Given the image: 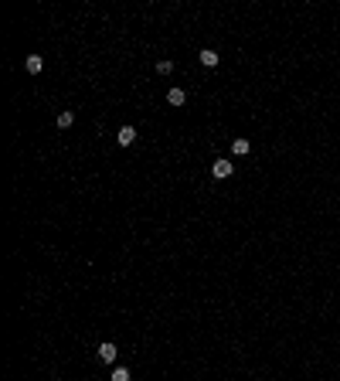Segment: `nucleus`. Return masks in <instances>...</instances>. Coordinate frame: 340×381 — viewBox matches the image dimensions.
Wrapping results in <instances>:
<instances>
[{
    "label": "nucleus",
    "mask_w": 340,
    "mask_h": 381,
    "mask_svg": "<svg viewBox=\"0 0 340 381\" xmlns=\"http://www.w3.org/2000/svg\"><path fill=\"white\" fill-rule=\"evenodd\" d=\"M184 99H187V95H184V89H170V92H167V102H170V106H184Z\"/></svg>",
    "instance_id": "nucleus-6"
},
{
    "label": "nucleus",
    "mask_w": 340,
    "mask_h": 381,
    "mask_svg": "<svg viewBox=\"0 0 340 381\" xmlns=\"http://www.w3.org/2000/svg\"><path fill=\"white\" fill-rule=\"evenodd\" d=\"M24 68H27L31 75H38L41 68H44V58H41V55H31V58H27V61H24Z\"/></svg>",
    "instance_id": "nucleus-4"
},
{
    "label": "nucleus",
    "mask_w": 340,
    "mask_h": 381,
    "mask_svg": "<svg viewBox=\"0 0 340 381\" xmlns=\"http://www.w3.org/2000/svg\"><path fill=\"white\" fill-rule=\"evenodd\" d=\"M99 361H102V364H113L116 361V344H102V347H99Z\"/></svg>",
    "instance_id": "nucleus-2"
},
{
    "label": "nucleus",
    "mask_w": 340,
    "mask_h": 381,
    "mask_svg": "<svg viewBox=\"0 0 340 381\" xmlns=\"http://www.w3.org/2000/svg\"><path fill=\"white\" fill-rule=\"evenodd\" d=\"M72 123H75V113H72V109H65V113L58 116V126H61V130H68Z\"/></svg>",
    "instance_id": "nucleus-8"
},
{
    "label": "nucleus",
    "mask_w": 340,
    "mask_h": 381,
    "mask_svg": "<svg viewBox=\"0 0 340 381\" xmlns=\"http://www.w3.org/2000/svg\"><path fill=\"white\" fill-rule=\"evenodd\" d=\"M231 171H235V164H231V160H214V164H211V174H214L218 181L231 177Z\"/></svg>",
    "instance_id": "nucleus-1"
},
{
    "label": "nucleus",
    "mask_w": 340,
    "mask_h": 381,
    "mask_svg": "<svg viewBox=\"0 0 340 381\" xmlns=\"http://www.w3.org/2000/svg\"><path fill=\"white\" fill-rule=\"evenodd\" d=\"M116 140H119V147H130L133 140H136V130H133V126H123V130L116 133Z\"/></svg>",
    "instance_id": "nucleus-3"
},
{
    "label": "nucleus",
    "mask_w": 340,
    "mask_h": 381,
    "mask_svg": "<svg viewBox=\"0 0 340 381\" xmlns=\"http://www.w3.org/2000/svg\"><path fill=\"white\" fill-rule=\"evenodd\" d=\"M109 381H130V371H126V368H116Z\"/></svg>",
    "instance_id": "nucleus-9"
},
{
    "label": "nucleus",
    "mask_w": 340,
    "mask_h": 381,
    "mask_svg": "<svg viewBox=\"0 0 340 381\" xmlns=\"http://www.w3.org/2000/svg\"><path fill=\"white\" fill-rule=\"evenodd\" d=\"M170 72H173L170 61H157V75H170Z\"/></svg>",
    "instance_id": "nucleus-10"
},
{
    "label": "nucleus",
    "mask_w": 340,
    "mask_h": 381,
    "mask_svg": "<svg viewBox=\"0 0 340 381\" xmlns=\"http://www.w3.org/2000/svg\"><path fill=\"white\" fill-rule=\"evenodd\" d=\"M248 150H252V143H248V140H235V143H231V153H235V157H245Z\"/></svg>",
    "instance_id": "nucleus-7"
},
{
    "label": "nucleus",
    "mask_w": 340,
    "mask_h": 381,
    "mask_svg": "<svg viewBox=\"0 0 340 381\" xmlns=\"http://www.w3.org/2000/svg\"><path fill=\"white\" fill-rule=\"evenodd\" d=\"M201 65H204V68H214V65H218V51L204 48V51H201Z\"/></svg>",
    "instance_id": "nucleus-5"
}]
</instances>
